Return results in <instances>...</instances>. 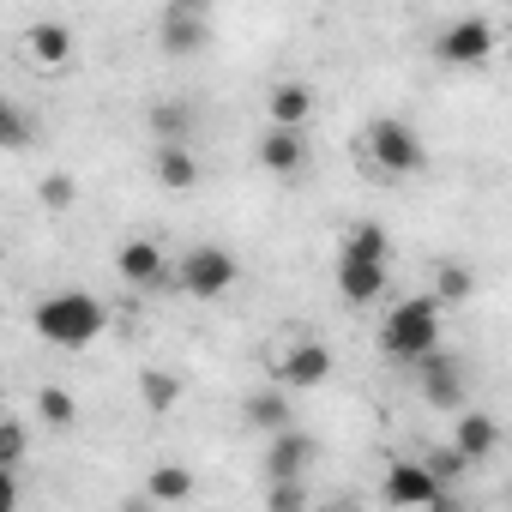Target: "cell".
I'll return each mask as SVG.
<instances>
[{"label":"cell","instance_id":"cell-5","mask_svg":"<svg viewBox=\"0 0 512 512\" xmlns=\"http://www.w3.org/2000/svg\"><path fill=\"white\" fill-rule=\"evenodd\" d=\"M380 494H386V506H452V488L428 470V458H398V464H386V482H380Z\"/></svg>","mask_w":512,"mask_h":512},{"label":"cell","instance_id":"cell-8","mask_svg":"<svg viewBox=\"0 0 512 512\" xmlns=\"http://www.w3.org/2000/svg\"><path fill=\"white\" fill-rule=\"evenodd\" d=\"M386 278H392V260H368V253L338 247V296L350 308H374L386 296Z\"/></svg>","mask_w":512,"mask_h":512},{"label":"cell","instance_id":"cell-4","mask_svg":"<svg viewBox=\"0 0 512 512\" xmlns=\"http://www.w3.org/2000/svg\"><path fill=\"white\" fill-rule=\"evenodd\" d=\"M175 284H181L193 302H217V296H229V290L241 284V260H235L229 247H217V241H199V247L181 253Z\"/></svg>","mask_w":512,"mask_h":512},{"label":"cell","instance_id":"cell-11","mask_svg":"<svg viewBox=\"0 0 512 512\" xmlns=\"http://www.w3.org/2000/svg\"><path fill=\"white\" fill-rule=\"evenodd\" d=\"M260 169L296 181V175L308 169V139H302V127H272V121H266V133H260Z\"/></svg>","mask_w":512,"mask_h":512},{"label":"cell","instance_id":"cell-18","mask_svg":"<svg viewBox=\"0 0 512 512\" xmlns=\"http://www.w3.org/2000/svg\"><path fill=\"white\" fill-rule=\"evenodd\" d=\"M151 175L169 187V193H187V187H199V151L193 145H157V157H151Z\"/></svg>","mask_w":512,"mask_h":512},{"label":"cell","instance_id":"cell-21","mask_svg":"<svg viewBox=\"0 0 512 512\" xmlns=\"http://www.w3.org/2000/svg\"><path fill=\"white\" fill-rule=\"evenodd\" d=\"M470 290H476L470 266H458V260H440V266H434V296H440V308H458V302H470Z\"/></svg>","mask_w":512,"mask_h":512},{"label":"cell","instance_id":"cell-26","mask_svg":"<svg viewBox=\"0 0 512 512\" xmlns=\"http://www.w3.org/2000/svg\"><path fill=\"white\" fill-rule=\"evenodd\" d=\"M422 458H428V470H434V476H440V482H446V488H452V482H458V476H464V470H470V458H464V452H458V440H446V446H428V452H422Z\"/></svg>","mask_w":512,"mask_h":512},{"label":"cell","instance_id":"cell-23","mask_svg":"<svg viewBox=\"0 0 512 512\" xmlns=\"http://www.w3.org/2000/svg\"><path fill=\"white\" fill-rule=\"evenodd\" d=\"M344 247H350V253H368V260H392V235H386V223H374V217H362V223L344 235Z\"/></svg>","mask_w":512,"mask_h":512},{"label":"cell","instance_id":"cell-17","mask_svg":"<svg viewBox=\"0 0 512 512\" xmlns=\"http://www.w3.org/2000/svg\"><path fill=\"white\" fill-rule=\"evenodd\" d=\"M241 422H253V428H266V434H278V428H290V386H260V392H247L241 398Z\"/></svg>","mask_w":512,"mask_h":512},{"label":"cell","instance_id":"cell-6","mask_svg":"<svg viewBox=\"0 0 512 512\" xmlns=\"http://www.w3.org/2000/svg\"><path fill=\"white\" fill-rule=\"evenodd\" d=\"M494 55V25L488 19H452L434 37V61L440 67H482Z\"/></svg>","mask_w":512,"mask_h":512},{"label":"cell","instance_id":"cell-13","mask_svg":"<svg viewBox=\"0 0 512 512\" xmlns=\"http://www.w3.org/2000/svg\"><path fill=\"white\" fill-rule=\"evenodd\" d=\"M157 43H163V55H199L205 49V13L199 7H169L163 13V25H157Z\"/></svg>","mask_w":512,"mask_h":512},{"label":"cell","instance_id":"cell-19","mask_svg":"<svg viewBox=\"0 0 512 512\" xmlns=\"http://www.w3.org/2000/svg\"><path fill=\"white\" fill-rule=\"evenodd\" d=\"M25 49H31V61H37V67H49V73H61V67L73 61V31H67L61 19H43V25H31V37H25Z\"/></svg>","mask_w":512,"mask_h":512},{"label":"cell","instance_id":"cell-15","mask_svg":"<svg viewBox=\"0 0 512 512\" xmlns=\"http://www.w3.org/2000/svg\"><path fill=\"white\" fill-rule=\"evenodd\" d=\"M308 464H314V440H308L302 428H278L272 446H266V470H272V482H290V476H302Z\"/></svg>","mask_w":512,"mask_h":512},{"label":"cell","instance_id":"cell-2","mask_svg":"<svg viewBox=\"0 0 512 512\" xmlns=\"http://www.w3.org/2000/svg\"><path fill=\"white\" fill-rule=\"evenodd\" d=\"M103 326H109V314L91 290H55V296L37 302V332L55 350H85V344H97Z\"/></svg>","mask_w":512,"mask_h":512},{"label":"cell","instance_id":"cell-14","mask_svg":"<svg viewBox=\"0 0 512 512\" xmlns=\"http://www.w3.org/2000/svg\"><path fill=\"white\" fill-rule=\"evenodd\" d=\"M266 121H272V127H308V121H314V91H308L302 79H278V85L266 91Z\"/></svg>","mask_w":512,"mask_h":512},{"label":"cell","instance_id":"cell-25","mask_svg":"<svg viewBox=\"0 0 512 512\" xmlns=\"http://www.w3.org/2000/svg\"><path fill=\"white\" fill-rule=\"evenodd\" d=\"M0 470H7V476L25 470V422H19V416L0 422Z\"/></svg>","mask_w":512,"mask_h":512},{"label":"cell","instance_id":"cell-22","mask_svg":"<svg viewBox=\"0 0 512 512\" xmlns=\"http://www.w3.org/2000/svg\"><path fill=\"white\" fill-rule=\"evenodd\" d=\"M139 398H145V410H151V416H169V410H175V398H181V380H175V374H163V368H145V374H139Z\"/></svg>","mask_w":512,"mask_h":512},{"label":"cell","instance_id":"cell-27","mask_svg":"<svg viewBox=\"0 0 512 512\" xmlns=\"http://www.w3.org/2000/svg\"><path fill=\"white\" fill-rule=\"evenodd\" d=\"M0 145H7V151H25V145H31V115H25L19 103L0 109Z\"/></svg>","mask_w":512,"mask_h":512},{"label":"cell","instance_id":"cell-9","mask_svg":"<svg viewBox=\"0 0 512 512\" xmlns=\"http://www.w3.org/2000/svg\"><path fill=\"white\" fill-rule=\"evenodd\" d=\"M326 374H332V350L320 338H296L272 368V380L290 386V392H314V386H326Z\"/></svg>","mask_w":512,"mask_h":512},{"label":"cell","instance_id":"cell-20","mask_svg":"<svg viewBox=\"0 0 512 512\" xmlns=\"http://www.w3.org/2000/svg\"><path fill=\"white\" fill-rule=\"evenodd\" d=\"M145 500H157V506L193 500V470H187V464H157V470L145 476Z\"/></svg>","mask_w":512,"mask_h":512},{"label":"cell","instance_id":"cell-10","mask_svg":"<svg viewBox=\"0 0 512 512\" xmlns=\"http://www.w3.org/2000/svg\"><path fill=\"white\" fill-rule=\"evenodd\" d=\"M115 272H121V284H133V290H163V284H175L157 241H121V247H115Z\"/></svg>","mask_w":512,"mask_h":512},{"label":"cell","instance_id":"cell-3","mask_svg":"<svg viewBox=\"0 0 512 512\" xmlns=\"http://www.w3.org/2000/svg\"><path fill=\"white\" fill-rule=\"evenodd\" d=\"M362 157H368L374 181H410V175H422V163H428L416 127L398 121V115H374V121H368V133H362Z\"/></svg>","mask_w":512,"mask_h":512},{"label":"cell","instance_id":"cell-12","mask_svg":"<svg viewBox=\"0 0 512 512\" xmlns=\"http://www.w3.org/2000/svg\"><path fill=\"white\" fill-rule=\"evenodd\" d=\"M193 127H199V109L187 97H163V103L145 109V133L157 145H193Z\"/></svg>","mask_w":512,"mask_h":512},{"label":"cell","instance_id":"cell-7","mask_svg":"<svg viewBox=\"0 0 512 512\" xmlns=\"http://www.w3.org/2000/svg\"><path fill=\"white\" fill-rule=\"evenodd\" d=\"M416 386H422V398H428L434 410H464V398H470L464 362H458L452 350H428V356L416 362Z\"/></svg>","mask_w":512,"mask_h":512},{"label":"cell","instance_id":"cell-16","mask_svg":"<svg viewBox=\"0 0 512 512\" xmlns=\"http://www.w3.org/2000/svg\"><path fill=\"white\" fill-rule=\"evenodd\" d=\"M452 440H458V452H464L470 464H488V458L500 452V422H494L488 410H464L458 428H452Z\"/></svg>","mask_w":512,"mask_h":512},{"label":"cell","instance_id":"cell-28","mask_svg":"<svg viewBox=\"0 0 512 512\" xmlns=\"http://www.w3.org/2000/svg\"><path fill=\"white\" fill-rule=\"evenodd\" d=\"M37 199H43L49 211H67V205L79 199V187H73V175H49V181L37 187Z\"/></svg>","mask_w":512,"mask_h":512},{"label":"cell","instance_id":"cell-29","mask_svg":"<svg viewBox=\"0 0 512 512\" xmlns=\"http://www.w3.org/2000/svg\"><path fill=\"white\" fill-rule=\"evenodd\" d=\"M272 512H296V506H308V488H302V476H290V482H272Z\"/></svg>","mask_w":512,"mask_h":512},{"label":"cell","instance_id":"cell-30","mask_svg":"<svg viewBox=\"0 0 512 512\" xmlns=\"http://www.w3.org/2000/svg\"><path fill=\"white\" fill-rule=\"evenodd\" d=\"M169 7H205V0H169Z\"/></svg>","mask_w":512,"mask_h":512},{"label":"cell","instance_id":"cell-24","mask_svg":"<svg viewBox=\"0 0 512 512\" xmlns=\"http://www.w3.org/2000/svg\"><path fill=\"white\" fill-rule=\"evenodd\" d=\"M37 416H43L49 428H73L79 404H73V392H67V386H43V392H37Z\"/></svg>","mask_w":512,"mask_h":512},{"label":"cell","instance_id":"cell-1","mask_svg":"<svg viewBox=\"0 0 512 512\" xmlns=\"http://www.w3.org/2000/svg\"><path fill=\"white\" fill-rule=\"evenodd\" d=\"M440 296L428 290V296H404V302H392L386 308V320H380V356H392V362H422L428 350H440Z\"/></svg>","mask_w":512,"mask_h":512}]
</instances>
